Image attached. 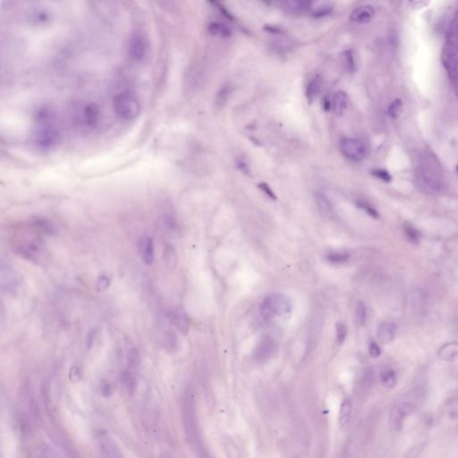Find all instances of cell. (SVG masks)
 <instances>
[{
  "label": "cell",
  "mask_w": 458,
  "mask_h": 458,
  "mask_svg": "<svg viewBox=\"0 0 458 458\" xmlns=\"http://www.w3.org/2000/svg\"><path fill=\"white\" fill-rule=\"evenodd\" d=\"M34 144L42 152L55 148L60 140V130L56 122L55 114L47 108H42L35 116Z\"/></svg>",
  "instance_id": "6da1fadb"
},
{
  "label": "cell",
  "mask_w": 458,
  "mask_h": 458,
  "mask_svg": "<svg viewBox=\"0 0 458 458\" xmlns=\"http://www.w3.org/2000/svg\"><path fill=\"white\" fill-rule=\"evenodd\" d=\"M260 310L262 316L267 320L284 322L290 318L293 304L288 296L283 294L273 293L264 298Z\"/></svg>",
  "instance_id": "7a4b0ae2"
},
{
  "label": "cell",
  "mask_w": 458,
  "mask_h": 458,
  "mask_svg": "<svg viewBox=\"0 0 458 458\" xmlns=\"http://www.w3.org/2000/svg\"><path fill=\"white\" fill-rule=\"evenodd\" d=\"M113 108L116 114L124 121H132L140 113V102L136 94L124 90L113 98Z\"/></svg>",
  "instance_id": "3957f363"
},
{
  "label": "cell",
  "mask_w": 458,
  "mask_h": 458,
  "mask_svg": "<svg viewBox=\"0 0 458 458\" xmlns=\"http://www.w3.org/2000/svg\"><path fill=\"white\" fill-rule=\"evenodd\" d=\"M150 51L148 38L142 32L136 30L130 35L128 42V55L131 61L140 64L147 58Z\"/></svg>",
  "instance_id": "277c9868"
},
{
  "label": "cell",
  "mask_w": 458,
  "mask_h": 458,
  "mask_svg": "<svg viewBox=\"0 0 458 458\" xmlns=\"http://www.w3.org/2000/svg\"><path fill=\"white\" fill-rule=\"evenodd\" d=\"M424 390L418 386L403 394L394 404V406L401 412V414L404 417H406L420 408L424 403Z\"/></svg>",
  "instance_id": "5b68a950"
},
{
  "label": "cell",
  "mask_w": 458,
  "mask_h": 458,
  "mask_svg": "<svg viewBox=\"0 0 458 458\" xmlns=\"http://www.w3.org/2000/svg\"><path fill=\"white\" fill-rule=\"evenodd\" d=\"M340 150L349 160L359 162L366 156V147L362 140L356 138H344L340 142Z\"/></svg>",
  "instance_id": "8992f818"
},
{
  "label": "cell",
  "mask_w": 458,
  "mask_h": 458,
  "mask_svg": "<svg viewBox=\"0 0 458 458\" xmlns=\"http://www.w3.org/2000/svg\"><path fill=\"white\" fill-rule=\"evenodd\" d=\"M276 344L270 336H263L254 352V358L258 362H265L270 360L276 352Z\"/></svg>",
  "instance_id": "52a82bcc"
},
{
  "label": "cell",
  "mask_w": 458,
  "mask_h": 458,
  "mask_svg": "<svg viewBox=\"0 0 458 458\" xmlns=\"http://www.w3.org/2000/svg\"><path fill=\"white\" fill-rule=\"evenodd\" d=\"M20 284V276L13 267L2 265L0 268L1 289L6 293H14Z\"/></svg>",
  "instance_id": "ba28073f"
},
{
  "label": "cell",
  "mask_w": 458,
  "mask_h": 458,
  "mask_svg": "<svg viewBox=\"0 0 458 458\" xmlns=\"http://www.w3.org/2000/svg\"><path fill=\"white\" fill-rule=\"evenodd\" d=\"M98 444L103 458H124L118 444L106 434H100Z\"/></svg>",
  "instance_id": "9c48e42d"
},
{
  "label": "cell",
  "mask_w": 458,
  "mask_h": 458,
  "mask_svg": "<svg viewBox=\"0 0 458 458\" xmlns=\"http://www.w3.org/2000/svg\"><path fill=\"white\" fill-rule=\"evenodd\" d=\"M79 116L82 123L88 128L96 126L100 121V113L98 106L94 104L85 105L79 112Z\"/></svg>",
  "instance_id": "30bf717a"
},
{
  "label": "cell",
  "mask_w": 458,
  "mask_h": 458,
  "mask_svg": "<svg viewBox=\"0 0 458 458\" xmlns=\"http://www.w3.org/2000/svg\"><path fill=\"white\" fill-rule=\"evenodd\" d=\"M374 14H375V10H374V6L370 4L360 6L352 11L350 16V19L352 22H356L358 24H367L374 18Z\"/></svg>",
  "instance_id": "8fae6325"
},
{
  "label": "cell",
  "mask_w": 458,
  "mask_h": 458,
  "mask_svg": "<svg viewBox=\"0 0 458 458\" xmlns=\"http://www.w3.org/2000/svg\"><path fill=\"white\" fill-rule=\"evenodd\" d=\"M168 318L171 323L182 334H187L189 331V320L187 318L186 314L182 312V310H173L170 312Z\"/></svg>",
  "instance_id": "7c38bea8"
},
{
  "label": "cell",
  "mask_w": 458,
  "mask_h": 458,
  "mask_svg": "<svg viewBox=\"0 0 458 458\" xmlns=\"http://www.w3.org/2000/svg\"><path fill=\"white\" fill-rule=\"evenodd\" d=\"M396 333V325L391 322H385L378 328V338L383 344L391 343Z\"/></svg>",
  "instance_id": "4fadbf2b"
},
{
  "label": "cell",
  "mask_w": 458,
  "mask_h": 458,
  "mask_svg": "<svg viewBox=\"0 0 458 458\" xmlns=\"http://www.w3.org/2000/svg\"><path fill=\"white\" fill-rule=\"evenodd\" d=\"M281 8L292 13H302L309 10L312 6V2L307 0H288L280 2Z\"/></svg>",
  "instance_id": "5bb4252c"
},
{
  "label": "cell",
  "mask_w": 458,
  "mask_h": 458,
  "mask_svg": "<svg viewBox=\"0 0 458 458\" xmlns=\"http://www.w3.org/2000/svg\"><path fill=\"white\" fill-rule=\"evenodd\" d=\"M140 250L142 255V260L145 264L152 265L155 258V250H154V242L152 238H144L140 239Z\"/></svg>",
  "instance_id": "9a60e30c"
},
{
  "label": "cell",
  "mask_w": 458,
  "mask_h": 458,
  "mask_svg": "<svg viewBox=\"0 0 458 458\" xmlns=\"http://www.w3.org/2000/svg\"><path fill=\"white\" fill-rule=\"evenodd\" d=\"M348 96L344 90H338L336 92L332 98V108L336 116H342L346 111L348 108Z\"/></svg>",
  "instance_id": "2e32d148"
},
{
  "label": "cell",
  "mask_w": 458,
  "mask_h": 458,
  "mask_svg": "<svg viewBox=\"0 0 458 458\" xmlns=\"http://www.w3.org/2000/svg\"><path fill=\"white\" fill-rule=\"evenodd\" d=\"M428 304V296L424 289L416 288L412 294V306L416 312H424Z\"/></svg>",
  "instance_id": "e0dca14e"
},
{
  "label": "cell",
  "mask_w": 458,
  "mask_h": 458,
  "mask_svg": "<svg viewBox=\"0 0 458 458\" xmlns=\"http://www.w3.org/2000/svg\"><path fill=\"white\" fill-rule=\"evenodd\" d=\"M438 356L445 362H454L458 359V343L451 342L444 344L438 352Z\"/></svg>",
  "instance_id": "ac0fdd59"
},
{
  "label": "cell",
  "mask_w": 458,
  "mask_h": 458,
  "mask_svg": "<svg viewBox=\"0 0 458 458\" xmlns=\"http://www.w3.org/2000/svg\"><path fill=\"white\" fill-rule=\"evenodd\" d=\"M323 80L320 76H314L306 87V98L310 102H314L318 97V94L322 89Z\"/></svg>",
  "instance_id": "d6986e66"
},
{
  "label": "cell",
  "mask_w": 458,
  "mask_h": 458,
  "mask_svg": "<svg viewBox=\"0 0 458 458\" xmlns=\"http://www.w3.org/2000/svg\"><path fill=\"white\" fill-rule=\"evenodd\" d=\"M56 438V442L58 443L60 448L64 452L66 458H82L77 452L76 448L72 446L71 442L63 434L58 435Z\"/></svg>",
  "instance_id": "ffe728a7"
},
{
  "label": "cell",
  "mask_w": 458,
  "mask_h": 458,
  "mask_svg": "<svg viewBox=\"0 0 458 458\" xmlns=\"http://www.w3.org/2000/svg\"><path fill=\"white\" fill-rule=\"evenodd\" d=\"M352 411V400L349 398L344 399L340 406V416H338V422L340 427L344 428L348 424L349 420L351 419V414Z\"/></svg>",
  "instance_id": "44dd1931"
},
{
  "label": "cell",
  "mask_w": 458,
  "mask_h": 458,
  "mask_svg": "<svg viewBox=\"0 0 458 458\" xmlns=\"http://www.w3.org/2000/svg\"><path fill=\"white\" fill-rule=\"evenodd\" d=\"M208 32L213 37L218 38H228L232 36V30L228 26L218 22H213L208 24Z\"/></svg>",
  "instance_id": "7402d4cb"
},
{
  "label": "cell",
  "mask_w": 458,
  "mask_h": 458,
  "mask_svg": "<svg viewBox=\"0 0 458 458\" xmlns=\"http://www.w3.org/2000/svg\"><path fill=\"white\" fill-rule=\"evenodd\" d=\"M315 200H316V204L318 205V210L322 214L325 216H332L333 208L327 196H324L322 192H316Z\"/></svg>",
  "instance_id": "603a6c76"
},
{
  "label": "cell",
  "mask_w": 458,
  "mask_h": 458,
  "mask_svg": "<svg viewBox=\"0 0 458 458\" xmlns=\"http://www.w3.org/2000/svg\"><path fill=\"white\" fill-rule=\"evenodd\" d=\"M406 417L401 414L396 406L391 408L390 414V424L392 430L396 432H399L403 428L404 422Z\"/></svg>",
  "instance_id": "cb8c5ba5"
},
{
  "label": "cell",
  "mask_w": 458,
  "mask_h": 458,
  "mask_svg": "<svg viewBox=\"0 0 458 458\" xmlns=\"http://www.w3.org/2000/svg\"><path fill=\"white\" fill-rule=\"evenodd\" d=\"M333 8V4L330 2H318L314 4L312 3L310 10L314 16L322 17L330 14Z\"/></svg>",
  "instance_id": "d4e9b609"
},
{
  "label": "cell",
  "mask_w": 458,
  "mask_h": 458,
  "mask_svg": "<svg viewBox=\"0 0 458 458\" xmlns=\"http://www.w3.org/2000/svg\"><path fill=\"white\" fill-rule=\"evenodd\" d=\"M342 63L346 72H354L356 71V58L352 50H348L343 52Z\"/></svg>",
  "instance_id": "484cf974"
},
{
  "label": "cell",
  "mask_w": 458,
  "mask_h": 458,
  "mask_svg": "<svg viewBox=\"0 0 458 458\" xmlns=\"http://www.w3.org/2000/svg\"><path fill=\"white\" fill-rule=\"evenodd\" d=\"M37 458H62L54 448L47 443H40L36 448Z\"/></svg>",
  "instance_id": "4316f807"
},
{
  "label": "cell",
  "mask_w": 458,
  "mask_h": 458,
  "mask_svg": "<svg viewBox=\"0 0 458 458\" xmlns=\"http://www.w3.org/2000/svg\"><path fill=\"white\" fill-rule=\"evenodd\" d=\"M121 382L123 383L124 386L128 393L132 394L134 392L136 388V380L134 375L130 370H126L124 372L121 376Z\"/></svg>",
  "instance_id": "83f0119b"
},
{
  "label": "cell",
  "mask_w": 458,
  "mask_h": 458,
  "mask_svg": "<svg viewBox=\"0 0 458 458\" xmlns=\"http://www.w3.org/2000/svg\"><path fill=\"white\" fill-rule=\"evenodd\" d=\"M163 342H164V346L168 352H174L178 348V336L174 334V331L170 330L166 331Z\"/></svg>",
  "instance_id": "f1b7e54d"
},
{
  "label": "cell",
  "mask_w": 458,
  "mask_h": 458,
  "mask_svg": "<svg viewBox=\"0 0 458 458\" xmlns=\"http://www.w3.org/2000/svg\"><path fill=\"white\" fill-rule=\"evenodd\" d=\"M380 382H382V385L388 388H391L394 386L396 383V374L394 372V370L391 369L382 370L380 374Z\"/></svg>",
  "instance_id": "f546056e"
},
{
  "label": "cell",
  "mask_w": 458,
  "mask_h": 458,
  "mask_svg": "<svg viewBox=\"0 0 458 458\" xmlns=\"http://www.w3.org/2000/svg\"><path fill=\"white\" fill-rule=\"evenodd\" d=\"M354 320L357 325H364L367 320V309L362 302H358L354 308Z\"/></svg>",
  "instance_id": "4dcf8cb0"
},
{
  "label": "cell",
  "mask_w": 458,
  "mask_h": 458,
  "mask_svg": "<svg viewBox=\"0 0 458 458\" xmlns=\"http://www.w3.org/2000/svg\"><path fill=\"white\" fill-rule=\"evenodd\" d=\"M374 384V372L370 370H366L364 374L360 378V382H359V388L362 391L366 392L370 390Z\"/></svg>",
  "instance_id": "1f68e13d"
},
{
  "label": "cell",
  "mask_w": 458,
  "mask_h": 458,
  "mask_svg": "<svg viewBox=\"0 0 458 458\" xmlns=\"http://www.w3.org/2000/svg\"><path fill=\"white\" fill-rule=\"evenodd\" d=\"M350 258V254L348 252H331L326 256V260L330 263L332 264H343L348 262Z\"/></svg>",
  "instance_id": "d6a6232c"
},
{
  "label": "cell",
  "mask_w": 458,
  "mask_h": 458,
  "mask_svg": "<svg viewBox=\"0 0 458 458\" xmlns=\"http://www.w3.org/2000/svg\"><path fill=\"white\" fill-rule=\"evenodd\" d=\"M404 232L409 242H412L414 244H417L418 242H420V233L412 226L409 225V224L404 226Z\"/></svg>",
  "instance_id": "836d02e7"
},
{
  "label": "cell",
  "mask_w": 458,
  "mask_h": 458,
  "mask_svg": "<svg viewBox=\"0 0 458 458\" xmlns=\"http://www.w3.org/2000/svg\"><path fill=\"white\" fill-rule=\"evenodd\" d=\"M403 102L401 98H396L388 106V114L392 118H398L403 111Z\"/></svg>",
  "instance_id": "e575fe53"
},
{
  "label": "cell",
  "mask_w": 458,
  "mask_h": 458,
  "mask_svg": "<svg viewBox=\"0 0 458 458\" xmlns=\"http://www.w3.org/2000/svg\"><path fill=\"white\" fill-rule=\"evenodd\" d=\"M230 94H231V89L229 86H224L218 92L216 96V105L218 108V106L222 108L225 105L226 102L228 100Z\"/></svg>",
  "instance_id": "d590c367"
},
{
  "label": "cell",
  "mask_w": 458,
  "mask_h": 458,
  "mask_svg": "<svg viewBox=\"0 0 458 458\" xmlns=\"http://www.w3.org/2000/svg\"><path fill=\"white\" fill-rule=\"evenodd\" d=\"M30 20L37 24H44L50 18L48 13L44 9H34L30 14Z\"/></svg>",
  "instance_id": "8d00e7d4"
},
{
  "label": "cell",
  "mask_w": 458,
  "mask_h": 458,
  "mask_svg": "<svg viewBox=\"0 0 458 458\" xmlns=\"http://www.w3.org/2000/svg\"><path fill=\"white\" fill-rule=\"evenodd\" d=\"M128 362L129 367L132 369L137 368L140 362V352L137 348H132L128 354Z\"/></svg>",
  "instance_id": "74e56055"
},
{
  "label": "cell",
  "mask_w": 458,
  "mask_h": 458,
  "mask_svg": "<svg viewBox=\"0 0 458 458\" xmlns=\"http://www.w3.org/2000/svg\"><path fill=\"white\" fill-rule=\"evenodd\" d=\"M192 445L196 448V453L198 454V458H212V456H210V453L207 451V450L205 448V446H204L200 438H199L198 440H196V442H192Z\"/></svg>",
  "instance_id": "f35d334b"
},
{
  "label": "cell",
  "mask_w": 458,
  "mask_h": 458,
  "mask_svg": "<svg viewBox=\"0 0 458 458\" xmlns=\"http://www.w3.org/2000/svg\"><path fill=\"white\" fill-rule=\"evenodd\" d=\"M164 254H165L166 262L168 263V265L173 268L174 266L172 263H174V266L176 264V250L173 248V246H168L166 248Z\"/></svg>",
  "instance_id": "ab89813d"
},
{
  "label": "cell",
  "mask_w": 458,
  "mask_h": 458,
  "mask_svg": "<svg viewBox=\"0 0 458 458\" xmlns=\"http://www.w3.org/2000/svg\"><path fill=\"white\" fill-rule=\"evenodd\" d=\"M111 284L110 276L108 275H102L96 281V289L98 291H105L110 288Z\"/></svg>",
  "instance_id": "60d3db41"
},
{
  "label": "cell",
  "mask_w": 458,
  "mask_h": 458,
  "mask_svg": "<svg viewBox=\"0 0 458 458\" xmlns=\"http://www.w3.org/2000/svg\"><path fill=\"white\" fill-rule=\"evenodd\" d=\"M336 340L338 343L342 344L346 340V338L348 336V328L344 323H338L336 324Z\"/></svg>",
  "instance_id": "b9f144b4"
},
{
  "label": "cell",
  "mask_w": 458,
  "mask_h": 458,
  "mask_svg": "<svg viewBox=\"0 0 458 458\" xmlns=\"http://www.w3.org/2000/svg\"><path fill=\"white\" fill-rule=\"evenodd\" d=\"M372 174L375 178L380 179L384 182H390L392 181L391 174L385 170H375L372 171Z\"/></svg>",
  "instance_id": "7bdbcfd3"
},
{
  "label": "cell",
  "mask_w": 458,
  "mask_h": 458,
  "mask_svg": "<svg viewBox=\"0 0 458 458\" xmlns=\"http://www.w3.org/2000/svg\"><path fill=\"white\" fill-rule=\"evenodd\" d=\"M357 206L359 208H362L365 212L369 214L370 216H372L374 218H380V215H378L377 210L372 208V206H370L369 204H365L362 202H357Z\"/></svg>",
  "instance_id": "ee69618b"
},
{
  "label": "cell",
  "mask_w": 458,
  "mask_h": 458,
  "mask_svg": "<svg viewBox=\"0 0 458 458\" xmlns=\"http://www.w3.org/2000/svg\"><path fill=\"white\" fill-rule=\"evenodd\" d=\"M97 334H98V330L97 328H92V330L89 331L88 335L86 336V346H87V348H90L94 346L95 340L97 338Z\"/></svg>",
  "instance_id": "f6af8a7d"
},
{
  "label": "cell",
  "mask_w": 458,
  "mask_h": 458,
  "mask_svg": "<svg viewBox=\"0 0 458 458\" xmlns=\"http://www.w3.org/2000/svg\"><path fill=\"white\" fill-rule=\"evenodd\" d=\"M259 188L264 192V194H266V196H267L268 198H270V199L272 200L276 199V194H274L273 190L270 187V186H268L267 184H265V182L260 184Z\"/></svg>",
  "instance_id": "bcb514c9"
},
{
  "label": "cell",
  "mask_w": 458,
  "mask_h": 458,
  "mask_svg": "<svg viewBox=\"0 0 458 458\" xmlns=\"http://www.w3.org/2000/svg\"><path fill=\"white\" fill-rule=\"evenodd\" d=\"M370 356L372 358H378L382 354V349L378 346V344L375 342H372L370 344L369 346Z\"/></svg>",
  "instance_id": "7dc6e473"
},
{
  "label": "cell",
  "mask_w": 458,
  "mask_h": 458,
  "mask_svg": "<svg viewBox=\"0 0 458 458\" xmlns=\"http://www.w3.org/2000/svg\"><path fill=\"white\" fill-rule=\"evenodd\" d=\"M82 376L81 369L78 366H72L70 370V378L72 380H80Z\"/></svg>",
  "instance_id": "c3c4849f"
},
{
  "label": "cell",
  "mask_w": 458,
  "mask_h": 458,
  "mask_svg": "<svg viewBox=\"0 0 458 458\" xmlns=\"http://www.w3.org/2000/svg\"><path fill=\"white\" fill-rule=\"evenodd\" d=\"M238 166L239 168L242 170V171H244V172H247L248 171V166L246 165V163L242 160H239L238 162Z\"/></svg>",
  "instance_id": "681fc988"
},
{
  "label": "cell",
  "mask_w": 458,
  "mask_h": 458,
  "mask_svg": "<svg viewBox=\"0 0 458 458\" xmlns=\"http://www.w3.org/2000/svg\"></svg>",
  "instance_id": "f907efd6"
}]
</instances>
